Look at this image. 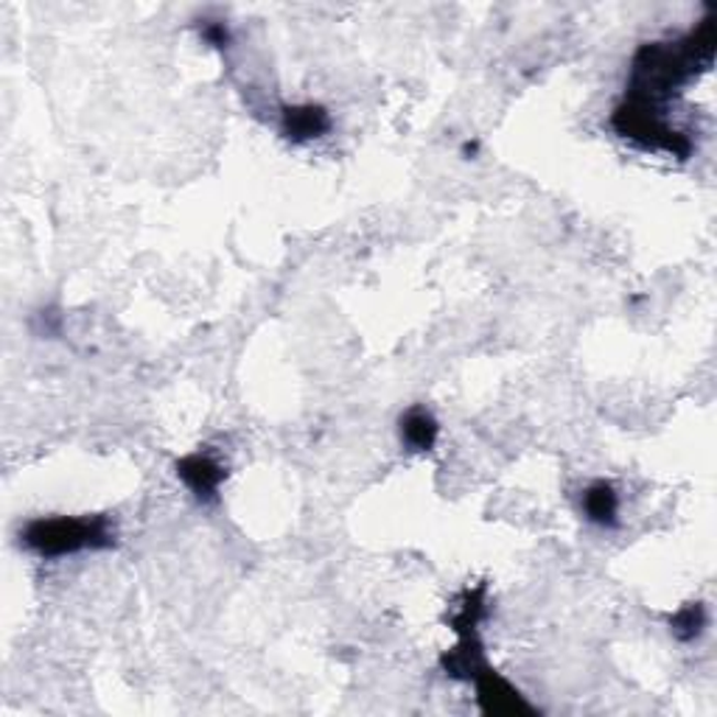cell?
<instances>
[{
	"mask_svg": "<svg viewBox=\"0 0 717 717\" xmlns=\"http://www.w3.org/2000/svg\"><path fill=\"white\" fill-rule=\"evenodd\" d=\"M717 20L706 18L679 43H648L637 51L628 81V101L653 107L679 93L686 81L715 56Z\"/></svg>",
	"mask_w": 717,
	"mask_h": 717,
	"instance_id": "cell-1",
	"label": "cell"
},
{
	"mask_svg": "<svg viewBox=\"0 0 717 717\" xmlns=\"http://www.w3.org/2000/svg\"><path fill=\"white\" fill-rule=\"evenodd\" d=\"M20 538L37 555L63 558L85 550H110L115 544V527L110 516H56L29 521Z\"/></svg>",
	"mask_w": 717,
	"mask_h": 717,
	"instance_id": "cell-2",
	"label": "cell"
},
{
	"mask_svg": "<svg viewBox=\"0 0 717 717\" xmlns=\"http://www.w3.org/2000/svg\"><path fill=\"white\" fill-rule=\"evenodd\" d=\"M611 126L622 137H631V141L642 143L648 148H659V152H668V155L679 157V161H686L693 155V141L681 132H675L673 126L662 118V112L653 110V107L637 104V101H628L619 104L614 110Z\"/></svg>",
	"mask_w": 717,
	"mask_h": 717,
	"instance_id": "cell-3",
	"label": "cell"
},
{
	"mask_svg": "<svg viewBox=\"0 0 717 717\" xmlns=\"http://www.w3.org/2000/svg\"><path fill=\"white\" fill-rule=\"evenodd\" d=\"M474 684H476V693H479V706H483L485 715H501V717L536 715V709L521 698L519 690H516L510 681L501 679L496 670H490L488 664L479 670Z\"/></svg>",
	"mask_w": 717,
	"mask_h": 717,
	"instance_id": "cell-4",
	"label": "cell"
},
{
	"mask_svg": "<svg viewBox=\"0 0 717 717\" xmlns=\"http://www.w3.org/2000/svg\"><path fill=\"white\" fill-rule=\"evenodd\" d=\"M177 474H179V479H183V483L194 490V496H197V499L211 501L213 496H217L219 485L224 483L228 471H224L222 465L211 457V454L197 452V454H188V457L179 460Z\"/></svg>",
	"mask_w": 717,
	"mask_h": 717,
	"instance_id": "cell-5",
	"label": "cell"
},
{
	"mask_svg": "<svg viewBox=\"0 0 717 717\" xmlns=\"http://www.w3.org/2000/svg\"><path fill=\"white\" fill-rule=\"evenodd\" d=\"M331 130V118L320 104H295L280 112V132L289 141H311Z\"/></svg>",
	"mask_w": 717,
	"mask_h": 717,
	"instance_id": "cell-6",
	"label": "cell"
},
{
	"mask_svg": "<svg viewBox=\"0 0 717 717\" xmlns=\"http://www.w3.org/2000/svg\"><path fill=\"white\" fill-rule=\"evenodd\" d=\"M443 670L452 679L460 681H474L479 675V670L485 668V653H483V642L476 637V631H465L460 633V644L452 648L449 653L443 655Z\"/></svg>",
	"mask_w": 717,
	"mask_h": 717,
	"instance_id": "cell-7",
	"label": "cell"
},
{
	"mask_svg": "<svg viewBox=\"0 0 717 717\" xmlns=\"http://www.w3.org/2000/svg\"><path fill=\"white\" fill-rule=\"evenodd\" d=\"M583 514L597 527H617L619 496L617 490H614V485L606 483V479L588 485V488L583 490Z\"/></svg>",
	"mask_w": 717,
	"mask_h": 717,
	"instance_id": "cell-8",
	"label": "cell"
},
{
	"mask_svg": "<svg viewBox=\"0 0 717 717\" xmlns=\"http://www.w3.org/2000/svg\"><path fill=\"white\" fill-rule=\"evenodd\" d=\"M438 421L434 415L423 407H412L409 412H404L401 418V440L412 449V452H429L438 440Z\"/></svg>",
	"mask_w": 717,
	"mask_h": 717,
	"instance_id": "cell-9",
	"label": "cell"
},
{
	"mask_svg": "<svg viewBox=\"0 0 717 717\" xmlns=\"http://www.w3.org/2000/svg\"><path fill=\"white\" fill-rule=\"evenodd\" d=\"M670 628H673V633L681 642H693L706 628V608L701 606V603H690V606H684L681 611L673 614Z\"/></svg>",
	"mask_w": 717,
	"mask_h": 717,
	"instance_id": "cell-10",
	"label": "cell"
},
{
	"mask_svg": "<svg viewBox=\"0 0 717 717\" xmlns=\"http://www.w3.org/2000/svg\"><path fill=\"white\" fill-rule=\"evenodd\" d=\"M202 40L213 48H228L230 45V29L222 23V20H205L202 25Z\"/></svg>",
	"mask_w": 717,
	"mask_h": 717,
	"instance_id": "cell-11",
	"label": "cell"
},
{
	"mask_svg": "<svg viewBox=\"0 0 717 717\" xmlns=\"http://www.w3.org/2000/svg\"><path fill=\"white\" fill-rule=\"evenodd\" d=\"M476 148H479V143H476V141L474 143H471V141L463 143V155L465 157H474L476 155Z\"/></svg>",
	"mask_w": 717,
	"mask_h": 717,
	"instance_id": "cell-12",
	"label": "cell"
}]
</instances>
